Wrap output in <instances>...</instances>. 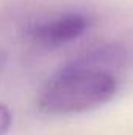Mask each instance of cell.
I'll list each match as a JSON object with an SVG mask.
<instances>
[{
	"label": "cell",
	"mask_w": 133,
	"mask_h": 135,
	"mask_svg": "<svg viewBox=\"0 0 133 135\" xmlns=\"http://www.w3.org/2000/svg\"><path fill=\"white\" fill-rule=\"evenodd\" d=\"M117 88L111 71L74 61L42 85L36 105L42 113L53 116L86 113L110 102Z\"/></svg>",
	"instance_id": "6da1fadb"
},
{
	"label": "cell",
	"mask_w": 133,
	"mask_h": 135,
	"mask_svg": "<svg viewBox=\"0 0 133 135\" xmlns=\"http://www.w3.org/2000/svg\"><path fill=\"white\" fill-rule=\"evenodd\" d=\"M89 28V17L78 11H67L38 21L28 28L30 39L45 49H57L77 41Z\"/></svg>",
	"instance_id": "7a4b0ae2"
},
{
	"label": "cell",
	"mask_w": 133,
	"mask_h": 135,
	"mask_svg": "<svg viewBox=\"0 0 133 135\" xmlns=\"http://www.w3.org/2000/svg\"><path fill=\"white\" fill-rule=\"evenodd\" d=\"M13 126V113L8 105L0 104V135H6Z\"/></svg>",
	"instance_id": "3957f363"
}]
</instances>
